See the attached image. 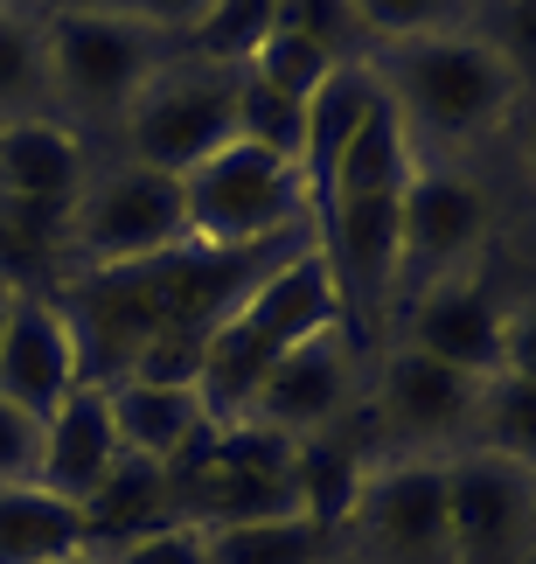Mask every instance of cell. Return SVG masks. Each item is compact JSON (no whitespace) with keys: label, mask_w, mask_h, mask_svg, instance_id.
<instances>
[{"label":"cell","mask_w":536,"mask_h":564,"mask_svg":"<svg viewBox=\"0 0 536 564\" xmlns=\"http://www.w3.org/2000/svg\"><path fill=\"white\" fill-rule=\"evenodd\" d=\"M362 474H370V446H362V432H355V411L341 425L314 432V440H293V502H299V516H314L320 530L341 536Z\"/></svg>","instance_id":"obj_21"},{"label":"cell","mask_w":536,"mask_h":564,"mask_svg":"<svg viewBox=\"0 0 536 564\" xmlns=\"http://www.w3.org/2000/svg\"><path fill=\"white\" fill-rule=\"evenodd\" d=\"M502 370L536 377V293L502 300Z\"/></svg>","instance_id":"obj_34"},{"label":"cell","mask_w":536,"mask_h":564,"mask_svg":"<svg viewBox=\"0 0 536 564\" xmlns=\"http://www.w3.org/2000/svg\"><path fill=\"white\" fill-rule=\"evenodd\" d=\"M182 216H188V245H203V251H251L293 224H314L299 167L251 140H223L209 161L188 167Z\"/></svg>","instance_id":"obj_8"},{"label":"cell","mask_w":536,"mask_h":564,"mask_svg":"<svg viewBox=\"0 0 536 564\" xmlns=\"http://www.w3.org/2000/svg\"><path fill=\"white\" fill-rule=\"evenodd\" d=\"M14 300H21V286H8V279H0V335H8V314H14Z\"/></svg>","instance_id":"obj_39"},{"label":"cell","mask_w":536,"mask_h":564,"mask_svg":"<svg viewBox=\"0 0 536 564\" xmlns=\"http://www.w3.org/2000/svg\"><path fill=\"white\" fill-rule=\"evenodd\" d=\"M167 488H175V523L188 530H223V523H265V516H299L293 502V440L230 419L203 425L175 460H167Z\"/></svg>","instance_id":"obj_5"},{"label":"cell","mask_w":536,"mask_h":564,"mask_svg":"<svg viewBox=\"0 0 536 564\" xmlns=\"http://www.w3.org/2000/svg\"><path fill=\"white\" fill-rule=\"evenodd\" d=\"M119 460V432H112V404L105 383H77L50 419H42V488L63 502H84Z\"/></svg>","instance_id":"obj_17"},{"label":"cell","mask_w":536,"mask_h":564,"mask_svg":"<svg viewBox=\"0 0 536 564\" xmlns=\"http://www.w3.org/2000/svg\"><path fill=\"white\" fill-rule=\"evenodd\" d=\"M70 551H84L77 502L50 495L42 481L0 488V564H56Z\"/></svg>","instance_id":"obj_22"},{"label":"cell","mask_w":536,"mask_h":564,"mask_svg":"<svg viewBox=\"0 0 536 564\" xmlns=\"http://www.w3.org/2000/svg\"><path fill=\"white\" fill-rule=\"evenodd\" d=\"M529 551H536V481H529Z\"/></svg>","instance_id":"obj_41"},{"label":"cell","mask_w":536,"mask_h":564,"mask_svg":"<svg viewBox=\"0 0 536 564\" xmlns=\"http://www.w3.org/2000/svg\"><path fill=\"white\" fill-rule=\"evenodd\" d=\"M56 0H0V14H50Z\"/></svg>","instance_id":"obj_38"},{"label":"cell","mask_w":536,"mask_h":564,"mask_svg":"<svg viewBox=\"0 0 536 564\" xmlns=\"http://www.w3.org/2000/svg\"><path fill=\"white\" fill-rule=\"evenodd\" d=\"M42 481V419L0 398V488Z\"/></svg>","instance_id":"obj_32"},{"label":"cell","mask_w":536,"mask_h":564,"mask_svg":"<svg viewBox=\"0 0 536 564\" xmlns=\"http://www.w3.org/2000/svg\"><path fill=\"white\" fill-rule=\"evenodd\" d=\"M523 105H529V112H523V167L536 175V98H523Z\"/></svg>","instance_id":"obj_36"},{"label":"cell","mask_w":536,"mask_h":564,"mask_svg":"<svg viewBox=\"0 0 536 564\" xmlns=\"http://www.w3.org/2000/svg\"><path fill=\"white\" fill-rule=\"evenodd\" d=\"M77 383H84V362L56 293H21L8 314V335H0V398L50 419Z\"/></svg>","instance_id":"obj_15"},{"label":"cell","mask_w":536,"mask_h":564,"mask_svg":"<svg viewBox=\"0 0 536 564\" xmlns=\"http://www.w3.org/2000/svg\"><path fill=\"white\" fill-rule=\"evenodd\" d=\"M481 383L488 377H467L453 362H433L391 341L370 370V390L355 398V432L370 460H453V453H467Z\"/></svg>","instance_id":"obj_7"},{"label":"cell","mask_w":536,"mask_h":564,"mask_svg":"<svg viewBox=\"0 0 536 564\" xmlns=\"http://www.w3.org/2000/svg\"><path fill=\"white\" fill-rule=\"evenodd\" d=\"M91 175V140H77L63 119L0 126V195L8 203H77Z\"/></svg>","instance_id":"obj_19"},{"label":"cell","mask_w":536,"mask_h":564,"mask_svg":"<svg viewBox=\"0 0 536 564\" xmlns=\"http://www.w3.org/2000/svg\"><path fill=\"white\" fill-rule=\"evenodd\" d=\"M370 77H376L383 105L397 112L418 161L474 154V147L488 133H502L508 112L523 105L508 63L488 50V35H474V29L397 42V50H370Z\"/></svg>","instance_id":"obj_2"},{"label":"cell","mask_w":536,"mask_h":564,"mask_svg":"<svg viewBox=\"0 0 536 564\" xmlns=\"http://www.w3.org/2000/svg\"><path fill=\"white\" fill-rule=\"evenodd\" d=\"M278 29L320 42L335 63H370V42H362L355 0H278Z\"/></svg>","instance_id":"obj_31"},{"label":"cell","mask_w":536,"mask_h":564,"mask_svg":"<svg viewBox=\"0 0 536 564\" xmlns=\"http://www.w3.org/2000/svg\"><path fill=\"white\" fill-rule=\"evenodd\" d=\"M341 321V293H335V272L320 251H299L293 265H278L259 293H244L238 307L217 321L203 349V370H196V398H203V419L209 425H230L244 419L251 390L265 383V370L293 341H307L314 328Z\"/></svg>","instance_id":"obj_3"},{"label":"cell","mask_w":536,"mask_h":564,"mask_svg":"<svg viewBox=\"0 0 536 564\" xmlns=\"http://www.w3.org/2000/svg\"><path fill=\"white\" fill-rule=\"evenodd\" d=\"M238 91H244V63H209V56L175 50L140 84V98L125 105L112 140L125 161L161 167V175L182 182L223 140H238Z\"/></svg>","instance_id":"obj_6"},{"label":"cell","mask_w":536,"mask_h":564,"mask_svg":"<svg viewBox=\"0 0 536 564\" xmlns=\"http://www.w3.org/2000/svg\"><path fill=\"white\" fill-rule=\"evenodd\" d=\"M272 29H278V0H209V14L182 35V50L209 63H251V50Z\"/></svg>","instance_id":"obj_27"},{"label":"cell","mask_w":536,"mask_h":564,"mask_svg":"<svg viewBox=\"0 0 536 564\" xmlns=\"http://www.w3.org/2000/svg\"><path fill=\"white\" fill-rule=\"evenodd\" d=\"M209 564H335L341 536L320 530L314 516H265V523H223L203 530Z\"/></svg>","instance_id":"obj_23"},{"label":"cell","mask_w":536,"mask_h":564,"mask_svg":"<svg viewBox=\"0 0 536 564\" xmlns=\"http://www.w3.org/2000/svg\"><path fill=\"white\" fill-rule=\"evenodd\" d=\"M467 453H495V460L536 474V377L495 370L481 383L474 425H467Z\"/></svg>","instance_id":"obj_24"},{"label":"cell","mask_w":536,"mask_h":564,"mask_svg":"<svg viewBox=\"0 0 536 564\" xmlns=\"http://www.w3.org/2000/svg\"><path fill=\"white\" fill-rule=\"evenodd\" d=\"M251 77L265 84V91H278V98H299L307 105L320 84H328V70H341V63L320 50V42H307V35H293V29H272L259 50H251V63H244Z\"/></svg>","instance_id":"obj_28"},{"label":"cell","mask_w":536,"mask_h":564,"mask_svg":"<svg viewBox=\"0 0 536 564\" xmlns=\"http://www.w3.org/2000/svg\"><path fill=\"white\" fill-rule=\"evenodd\" d=\"M488 237H495V195L460 161H418L412 188H404V224H397V307L446 272L488 265Z\"/></svg>","instance_id":"obj_11"},{"label":"cell","mask_w":536,"mask_h":564,"mask_svg":"<svg viewBox=\"0 0 536 564\" xmlns=\"http://www.w3.org/2000/svg\"><path fill=\"white\" fill-rule=\"evenodd\" d=\"M299 133H307V105L265 91V84L244 70V91H238V140L265 147V154H278V161H299Z\"/></svg>","instance_id":"obj_29"},{"label":"cell","mask_w":536,"mask_h":564,"mask_svg":"<svg viewBox=\"0 0 536 564\" xmlns=\"http://www.w3.org/2000/svg\"><path fill=\"white\" fill-rule=\"evenodd\" d=\"M383 105L370 63H341V70H328V84L307 98V133H299V188H307V216L320 230V209H328V188H335V167L341 154H349V140L362 133V119H370Z\"/></svg>","instance_id":"obj_16"},{"label":"cell","mask_w":536,"mask_h":564,"mask_svg":"<svg viewBox=\"0 0 536 564\" xmlns=\"http://www.w3.org/2000/svg\"><path fill=\"white\" fill-rule=\"evenodd\" d=\"M397 341L433 362H453L467 377H495L502 370V300L488 286V265L446 272L433 286H418L397 307Z\"/></svg>","instance_id":"obj_13"},{"label":"cell","mask_w":536,"mask_h":564,"mask_svg":"<svg viewBox=\"0 0 536 564\" xmlns=\"http://www.w3.org/2000/svg\"><path fill=\"white\" fill-rule=\"evenodd\" d=\"M355 398H362V341L349 335V321H328L265 370L244 419L278 432V440H314V432L349 419Z\"/></svg>","instance_id":"obj_12"},{"label":"cell","mask_w":536,"mask_h":564,"mask_svg":"<svg viewBox=\"0 0 536 564\" xmlns=\"http://www.w3.org/2000/svg\"><path fill=\"white\" fill-rule=\"evenodd\" d=\"M188 245V216H182V182L140 161H91L77 203H70V279L105 272V265H140Z\"/></svg>","instance_id":"obj_9"},{"label":"cell","mask_w":536,"mask_h":564,"mask_svg":"<svg viewBox=\"0 0 536 564\" xmlns=\"http://www.w3.org/2000/svg\"><path fill=\"white\" fill-rule=\"evenodd\" d=\"M335 564H349V557H335Z\"/></svg>","instance_id":"obj_42"},{"label":"cell","mask_w":536,"mask_h":564,"mask_svg":"<svg viewBox=\"0 0 536 564\" xmlns=\"http://www.w3.org/2000/svg\"><path fill=\"white\" fill-rule=\"evenodd\" d=\"M105 8H119V0H56L50 14H105Z\"/></svg>","instance_id":"obj_37"},{"label":"cell","mask_w":536,"mask_h":564,"mask_svg":"<svg viewBox=\"0 0 536 564\" xmlns=\"http://www.w3.org/2000/svg\"><path fill=\"white\" fill-rule=\"evenodd\" d=\"M349 564H453L446 460H370L341 523Z\"/></svg>","instance_id":"obj_10"},{"label":"cell","mask_w":536,"mask_h":564,"mask_svg":"<svg viewBox=\"0 0 536 564\" xmlns=\"http://www.w3.org/2000/svg\"><path fill=\"white\" fill-rule=\"evenodd\" d=\"M119 14H133V21H146L154 35H167V42H182L196 21L209 14V0H119Z\"/></svg>","instance_id":"obj_35"},{"label":"cell","mask_w":536,"mask_h":564,"mask_svg":"<svg viewBox=\"0 0 536 564\" xmlns=\"http://www.w3.org/2000/svg\"><path fill=\"white\" fill-rule=\"evenodd\" d=\"M56 564H105L98 551H70V557H56Z\"/></svg>","instance_id":"obj_40"},{"label":"cell","mask_w":536,"mask_h":564,"mask_svg":"<svg viewBox=\"0 0 536 564\" xmlns=\"http://www.w3.org/2000/svg\"><path fill=\"white\" fill-rule=\"evenodd\" d=\"M474 14H481V0H355V21H362V42H370V50H397V42L474 29Z\"/></svg>","instance_id":"obj_26"},{"label":"cell","mask_w":536,"mask_h":564,"mask_svg":"<svg viewBox=\"0 0 536 564\" xmlns=\"http://www.w3.org/2000/svg\"><path fill=\"white\" fill-rule=\"evenodd\" d=\"M105 564H209V551H203V530L167 523V530H154V536H133V544L112 551Z\"/></svg>","instance_id":"obj_33"},{"label":"cell","mask_w":536,"mask_h":564,"mask_svg":"<svg viewBox=\"0 0 536 564\" xmlns=\"http://www.w3.org/2000/svg\"><path fill=\"white\" fill-rule=\"evenodd\" d=\"M105 404H112L119 453H140V460H161V467L209 425L196 383H140V377H119V383H105Z\"/></svg>","instance_id":"obj_20"},{"label":"cell","mask_w":536,"mask_h":564,"mask_svg":"<svg viewBox=\"0 0 536 564\" xmlns=\"http://www.w3.org/2000/svg\"><path fill=\"white\" fill-rule=\"evenodd\" d=\"M529 481L536 474L495 453L446 460V516H453V564H516L529 551Z\"/></svg>","instance_id":"obj_14"},{"label":"cell","mask_w":536,"mask_h":564,"mask_svg":"<svg viewBox=\"0 0 536 564\" xmlns=\"http://www.w3.org/2000/svg\"><path fill=\"white\" fill-rule=\"evenodd\" d=\"M474 35H488V50L508 63L516 91L536 98V0H481Z\"/></svg>","instance_id":"obj_30"},{"label":"cell","mask_w":536,"mask_h":564,"mask_svg":"<svg viewBox=\"0 0 536 564\" xmlns=\"http://www.w3.org/2000/svg\"><path fill=\"white\" fill-rule=\"evenodd\" d=\"M182 42L154 35L146 21L105 8V14H50L42 21V56H50V112L77 140L112 133L140 84L175 56Z\"/></svg>","instance_id":"obj_4"},{"label":"cell","mask_w":536,"mask_h":564,"mask_svg":"<svg viewBox=\"0 0 536 564\" xmlns=\"http://www.w3.org/2000/svg\"><path fill=\"white\" fill-rule=\"evenodd\" d=\"M412 140L391 105H376L349 140V154L335 167L328 209H320V258L335 272L341 321L370 349L376 328H391L397 307V224H404V188H412Z\"/></svg>","instance_id":"obj_1"},{"label":"cell","mask_w":536,"mask_h":564,"mask_svg":"<svg viewBox=\"0 0 536 564\" xmlns=\"http://www.w3.org/2000/svg\"><path fill=\"white\" fill-rule=\"evenodd\" d=\"M84 516V551L112 557L125 551L133 536H154L175 523V488H167V467L161 460H140V453H119L112 474L77 502Z\"/></svg>","instance_id":"obj_18"},{"label":"cell","mask_w":536,"mask_h":564,"mask_svg":"<svg viewBox=\"0 0 536 564\" xmlns=\"http://www.w3.org/2000/svg\"><path fill=\"white\" fill-rule=\"evenodd\" d=\"M50 14H0V126L56 119L50 112V56H42Z\"/></svg>","instance_id":"obj_25"}]
</instances>
